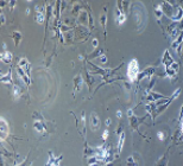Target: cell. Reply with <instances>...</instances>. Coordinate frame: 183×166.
I'll use <instances>...</instances> for the list:
<instances>
[{"mask_svg":"<svg viewBox=\"0 0 183 166\" xmlns=\"http://www.w3.org/2000/svg\"><path fill=\"white\" fill-rule=\"evenodd\" d=\"M139 64H138L137 60H132L127 64V79H130V82H134L139 76Z\"/></svg>","mask_w":183,"mask_h":166,"instance_id":"6da1fadb","label":"cell"},{"mask_svg":"<svg viewBox=\"0 0 183 166\" xmlns=\"http://www.w3.org/2000/svg\"><path fill=\"white\" fill-rule=\"evenodd\" d=\"M89 126H91V131H98L100 128V119L96 113L91 114V119H89Z\"/></svg>","mask_w":183,"mask_h":166,"instance_id":"7a4b0ae2","label":"cell"},{"mask_svg":"<svg viewBox=\"0 0 183 166\" xmlns=\"http://www.w3.org/2000/svg\"><path fill=\"white\" fill-rule=\"evenodd\" d=\"M164 98H169L163 94H159V93H156V91H147V96L146 100L149 102H156V101H159V100H164Z\"/></svg>","mask_w":183,"mask_h":166,"instance_id":"3957f363","label":"cell"},{"mask_svg":"<svg viewBox=\"0 0 183 166\" xmlns=\"http://www.w3.org/2000/svg\"><path fill=\"white\" fill-rule=\"evenodd\" d=\"M0 128H1V141H2L6 139V137L9 134V125L4 118L0 119Z\"/></svg>","mask_w":183,"mask_h":166,"instance_id":"277c9868","label":"cell"},{"mask_svg":"<svg viewBox=\"0 0 183 166\" xmlns=\"http://www.w3.org/2000/svg\"><path fill=\"white\" fill-rule=\"evenodd\" d=\"M155 74H156V68H154V67H149V68H146V69L144 70L143 72H140V74H139L138 79H144V77L151 79Z\"/></svg>","mask_w":183,"mask_h":166,"instance_id":"5b68a950","label":"cell"},{"mask_svg":"<svg viewBox=\"0 0 183 166\" xmlns=\"http://www.w3.org/2000/svg\"><path fill=\"white\" fill-rule=\"evenodd\" d=\"M61 160H62V156L55 157L53 152H49V161H48L46 166H60Z\"/></svg>","mask_w":183,"mask_h":166,"instance_id":"8992f818","label":"cell"},{"mask_svg":"<svg viewBox=\"0 0 183 166\" xmlns=\"http://www.w3.org/2000/svg\"><path fill=\"white\" fill-rule=\"evenodd\" d=\"M83 79L81 75H76L74 77V94H76L77 91H80L82 89Z\"/></svg>","mask_w":183,"mask_h":166,"instance_id":"52a82bcc","label":"cell"},{"mask_svg":"<svg viewBox=\"0 0 183 166\" xmlns=\"http://www.w3.org/2000/svg\"><path fill=\"white\" fill-rule=\"evenodd\" d=\"M174 62H175L174 58L170 56L169 50H165L164 55H163V60H162V63H163V65H164V69H166L168 67H170V65H171Z\"/></svg>","mask_w":183,"mask_h":166,"instance_id":"ba28073f","label":"cell"},{"mask_svg":"<svg viewBox=\"0 0 183 166\" xmlns=\"http://www.w3.org/2000/svg\"><path fill=\"white\" fill-rule=\"evenodd\" d=\"M35 10H36V16H35V20H36V23H38V24H42V23H44V19H45L44 11L41 9L39 6H36V7H35Z\"/></svg>","mask_w":183,"mask_h":166,"instance_id":"9c48e42d","label":"cell"},{"mask_svg":"<svg viewBox=\"0 0 183 166\" xmlns=\"http://www.w3.org/2000/svg\"><path fill=\"white\" fill-rule=\"evenodd\" d=\"M21 69L24 70L25 72H26V75H28L29 77L31 76V72H30V70H31V65H30V63L26 58H21V60H19V65Z\"/></svg>","mask_w":183,"mask_h":166,"instance_id":"30bf717a","label":"cell"},{"mask_svg":"<svg viewBox=\"0 0 183 166\" xmlns=\"http://www.w3.org/2000/svg\"><path fill=\"white\" fill-rule=\"evenodd\" d=\"M168 32H169V36H170V37L174 38V41L178 37V35L181 33V32H180V27L177 26L176 24H171V25L169 26V29H168Z\"/></svg>","mask_w":183,"mask_h":166,"instance_id":"8fae6325","label":"cell"},{"mask_svg":"<svg viewBox=\"0 0 183 166\" xmlns=\"http://www.w3.org/2000/svg\"><path fill=\"white\" fill-rule=\"evenodd\" d=\"M115 20H117V23H118L119 25L124 24L125 20H126V14H125L124 12H121V10H120L119 7L115 9Z\"/></svg>","mask_w":183,"mask_h":166,"instance_id":"7c38bea8","label":"cell"},{"mask_svg":"<svg viewBox=\"0 0 183 166\" xmlns=\"http://www.w3.org/2000/svg\"><path fill=\"white\" fill-rule=\"evenodd\" d=\"M33 128L36 129L38 133H44L46 129L45 125H44V122H43V120H35L33 121Z\"/></svg>","mask_w":183,"mask_h":166,"instance_id":"4fadbf2b","label":"cell"},{"mask_svg":"<svg viewBox=\"0 0 183 166\" xmlns=\"http://www.w3.org/2000/svg\"><path fill=\"white\" fill-rule=\"evenodd\" d=\"M128 119H130V125H131V127H132L133 129L138 131V125L143 122V120H144L145 118H143V119H138L136 115H133V116H131V118H128Z\"/></svg>","mask_w":183,"mask_h":166,"instance_id":"5bb4252c","label":"cell"},{"mask_svg":"<svg viewBox=\"0 0 183 166\" xmlns=\"http://www.w3.org/2000/svg\"><path fill=\"white\" fill-rule=\"evenodd\" d=\"M182 18H183V9L181 6H177L171 19H173L174 21H180V20H182Z\"/></svg>","mask_w":183,"mask_h":166,"instance_id":"9a60e30c","label":"cell"},{"mask_svg":"<svg viewBox=\"0 0 183 166\" xmlns=\"http://www.w3.org/2000/svg\"><path fill=\"white\" fill-rule=\"evenodd\" d=\"M17 72H18V75L21 77V79H24V82H25V84L26 86H30V82H31V79H30V77H29L28 75H26V72L24 71V70L21 69L20 67H17Z\"/></svg>","mask_w":183,"mask_h":166,"instance_id":"2e32d148","label":"cell"},{"mask_svg":"<svg viewBox=\"0 0 183 166\" xmlns=\"http://www.w3.org/2000/svg\"><path fill=\"white\" fill-rule=\"evenodd\" d=\"M145 110H146V113L149 114V115H151V118H152L156 110V102H147L146 105H145Z\"/></svg>","mask_w":183,"mask_h":166,"instance_id":"e0dca14e","label":"cell"},{"mask_svg":"<svg viewBox=\"0 0 183 166\" xmlns=\"http://www.w3.org/2000/svg\"><path fill=\"white\" fill-rule=\"evenodd\" d=\"M124 142H125V132H121L119 134V140H118V153H121L123 147H124Z\"/></svg>","mask_w":183,"mask_h":166,"instance_id":"ac0fdd59","label":"cell"},{"mask_svg":"<svg viewBox=\"0 0 183 166\" xmlns=\"http://www.w3.org/2000/svg\"><path fill=\"white\" fill-rule=\"evenodd\" d=\"M168 160H169V158H168V152H166L164 156H162L156 161V166H166L168 165Z\"/></svg>","mask_w":183,"mask_h":166,"instance_id":"d6986e66","label":"cell"},{"mask_svg":"<svg viewBox=\"0 0 183 166\" xmlns=\"http://www.w3.org/2000/svg\"><path fill=\"white\" fill-rule=\"evenodd\" d=\"M0 58H1V61L4 62V63H10V62L12 61V53L10 52V51H4V52H1Z\"/></svg>","mask_w":183,"mask_h":166,"instance_id":"ffe728a7","label":"cell"},{"mask_svg":"<svg viewBox=\"0 0 183 166\" xmlns=\"http://www.w3.org/2000/svg\"><path fill=\"white\" fill-rule=\"evenodd\" d=\"M155 16H156V18H157V20H158V21L161 20L162 16H164L162 5H157V6H155Z\"/></svg>","mask_w":183,"mask_h":166,"instance_id":"44dd1931","label":"cell"},{"mask_svg":"<svg viewBox=\"0 0 183 166\" xmlns=\"http://www.w3.org/2000/svg\"><path fill=\"white\" fill-rule=\"evenodd\" d=\"M12 95L14 97V100H18L19 97L21 96V89H20V87L14 84L13 88H12Z\"/></svg>","mask_w":183,"mask_h":166,"instance_id":"7402d4cb","label":"cell"},{"mask_svg":"<svg viewBox=\"0 0 183 166\" xmlns=\"http://www.w3.org/2000/svg\"><path fill=\"white\" fill-rule=\"evenodd\" d=\"M12 39H13V42H14V45L18 46L19 43H20V41H21V33L18 32V31L12 32Z\"/></svg>","mask_w":183,"mask_h":166,"instance_id":"603a6c76","label":"cell"},{"mask_svg":"<svg viewBox=\"0 0 183 166\" xmlns=\"http://www.w3.org/2000/svg\"><path fill=\"white\" fill-rule=\"evenodd\" d=\"M11 75L12 74H11V70H10L6 75H2L1 76V82L2 83H12V76Z\"/></svg>","mask_w":183,"mask_h":166,"instance_id":"cb8c5ba5","label":"cell"},{"mask_svg":"<svg viewBox=\"0 0 183 166\" xmlns=\"http://www.w3.org/2000/svg\"><path fill=\"white\" fill-rule=\"evenodd\" d=\"M79 122L82 123V134L86 138V113L84 112H82V114H81V120H79Z\"/></svg>","mask_w":183,"mask_h":166,"instance_id":"d4e9b609","label":"cell"},{"mask_svg":"<svg viewBox=\"0 0 183 166\" xmlns=\"http://www.w3.org/2000/svg\"><path fill=\"white\" fill-rule=\"evenodd\" d=\"M126 166H137V163H136V160H134V158L132 157H128L127 159H126Z\"/></svg>","mask_w":183,"mask_h":166,"instance_id":"484cf974","label":"cell"},{"mask_svg":"<svg viewBox=\"0 0 183 166\" xmlns=\"http://www.w3.org/2000/svg\"><path fill=\"white\" fill-rule=\"evenodd\" d=\"M106 21H107V16H106V14H101L100 23H101V25H102V27H103L105 33H106Z\"/></svg>","mask_w":183,"mask_h":166,"instance_id":"4316f807","label":"cell"},{"mask_svg":"<svg viewBox=\"0 0 183 166\" xmlns=\"http://www.w3.org/2000/svg\"><path fill=\"white\" fill-rule=\"evenodd\" d=\"M157 137H158V139L161 140V141H164L165 140V135H164V133H163V132H161V131L157 132Z\"/></svg>","mask_w":183,"mask_h":166,"instance_id":"83f0119b","label":"cell"},{"mask_svg":"<svg viewBox=\"0 0 183 166\" xmlns=\"http://www.w3.org/2000/svg\"><path fill=\"white\" fill-rule=\"evenodd\" d=\"M108 134H110L108 129H105V131H103V133H102V139L107 140V138H108Z\"/></svg>","mask_w":183,"mask_h":166,"instance_id":"f1b7e54d","label":"cell"},{"mask_svg":"<svg viewBox=\"0 0 183 166\" xmlns=\"http://www.w3.org/2000/svg\"><path fill=\"white\" fill-rule=\"evenodd\" d=\"M100 62H101V63H106V62H107V57H106V55H103V53L101 55V56H100Z\"/></svg>","mask_w":183,"mask_h":166,"instance_id":"f546056e","label":"cell"},{"mask_svg":"<svg viewBox=\"0 0 183 166\" xmlns=\"http://www.w3.org/2000/svg\"><path fill=\"white\" fill-rule=\"evenodd\" d=\"M180 131L182 132V134H183V118L180 119Z\"/></svg>","mask_w":183,"mask_h":166,"instance_id":"4dcf8cb0","label":"cell"},{"mask_svg":"<svg viewBox=\"0 0 183 166\" xmlns=\"http://www.w3.org/2000/svg\"><path fill=\"white\" fill-rule=\"evenodd\" d=\"M91 44H93V48H96V46H98V44H99V42H98V39H93Z\"/></svg>","mask_w":183,"mask_h":166,"instance_id":"1f68e13d","label":"cell"},{"mask_svg":"<svg viewBox=\"0 0 183 166\" xmlns=\"http://www.w3.org/2000/svg\"><path fill=\"white\" fill-rule=\"evenodd\" d=\"M133 115H134V114H133V109H130V110L127 112V116L128 118H131V116H133Z\"/></svg>","mask_w":183,"mask_h":166,"instance_id":"d6a6232c","label":"cell"},{"mask_svg":"<svg viewBox=\"0 0 183 166\" xmlns=\"http://www.w3.org/2000/svg\"><path fill=\"white\" fill-rule=\"evenodd\" d=\"M117 116H118V119H121V116H123L121 110H118V112H117Z\"/></svg>","mask_w":183,"mask_h":166,"instance_id":"836d02e7","label":"cell"},{"mask_svg":"<svg viewBox=\"0 0 183 166\" xmlns=\"http://www.w3.org/2000/svg\"><path fill=\"white\" fill-rule=\"evenodd\" d=\"M105 125H106V126L108 127V126L111 125V119H106V121H105Z\"/></svg>","mask_w":183,"mask_h":166,"instance_id":"e575fe53","label":"cell"},{"mask_svg":"<svg viewBox=\"0 0 183 166\" xmlns=\"http://www.w3.org/2000/svg\"><path fill=\"white\" fill-rule=\"evenodd\" d=\"M1 24H5V16L1 14Z\"/></svg>","mask_w":183,"mask_h":166,"instance_id":"d590c367","label":"cell"},{"mask_svg":"<svg viewBox=\"0 0 183 166\" xmlns=\"http://www.w3.org/2000/svg\"><path fill=\"white\" fill-rule=\"evenodd\" d=\"M181 118H183V106H182V108H181V114H180V119Z\"/></svg>","mask_w":183,"mask_h":166,"instance_id":"8d00e7d4","label":"cell"}]
</instances>
